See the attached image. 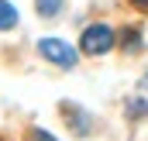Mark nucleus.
Returning <instances> with one entry per match:
<instances>
[{
	"label": "nucleus",
	"mask_w": 148,
	"mask_h": 141,
	"mask_svg": "<svg viewBox=\"0 0 148 141\" xmlns=\"http://www.w3.org/2000/svg\"><path fill=\"white\" fill-rule=\"evenodd\" d=\"M138 31H124V52H131V48H141V41H138Z\"/></svg>",
	"instance_id": "5"
},
{
	"label": "nucleus",
	"mask_w": 148,
	"mask_h": 141,
	"mask_svg": "<svg viewBox=\"0 0 148 141\" xmlns=\"http://www.w3.org/2000/svg\"><path fill=\"white\" fill-rule=\"evenodd\" d=\"M79 48H83L86 55H103V52L114 48V31L107 28V24H90V28L83 31Z\"/></svg>",
	"instance_id": "1"
},
{
	"label": "nucleus",
	"mask_w": 148,
	"mask_h": 141,
	"mask_svg": "<svg viewBox=\"0 0 148 141\" xmlns=\"http://www.w3.org/2000/svg\"><path fill=\"white\" fill-rule=\"evenodd\" d=\"M134 7H141V10H148V0H131Z\"/></svg>",
	"instance_id": "9"
},
{
	"label": "nucleus",
	"mask_w": 148,
	"mask_h": 141,
	"mask_svg": "<svg viewBox=\"0 0 148 141\" xmlns=\"http://www.w3.org/2000/svg\"><path fill=\"white\" fill-rule=\"evenodd\" d=\"M141 97H145V100H148V72H145V76H141Z\"/></svg>",
	"instance_id": "8"
},
{
	"label": "nucleus",
	"mask_w": 148,
	"mask_h": 141,
	"mask_svg": "<svg viewBox=\"0 0 148 141\" xmlns=\"http://www.w3.org/2000/svg\"><path fill=\"white\" fill-rule=\"evenodd\" d=\"M28 141H55V138H52V134H45V131H31Z\"/></svg>",
	"instance_id": "7"
},
{
	"label": "nucleus",
	"mask_w": 148,
	"mask_h": 141,
	"mask_svg": "<svg viewBox=\"0 0 148 141\" xmlns=\"http://www.w3.org/2000/svg\"><path fill=\"white\" fill-rule=\"evenodd\" d=\"M62 3H66V0H35V7H38L41 17H55V14L62 10Z\"/></svg>",
	"instance_id": "4"
},
{
	"label": "nucleus",
	"mask_w": 148,
	"mask_h": 141,
	"mask_svg": "<svg viewBox=\"0 0 148 141\" xmlns=\"http://www.w3.org/2000/svg\"><path fill=\"white\" fill-rule=\"evenodd\" d=\"M38 52H41L48 62L62 66V69H73L76 66V48H69V45L59 41V38H41V41H38Z\"/></svg>",
	"instance_id": "2"
},
{
	"label": "nucleus",
	"mask_w": 148,
	"mask_h": 141,
	"mask_svg": "<svg viewBox=\"0 0 148 141\" xmlns=\"http://www.w3.org/2000/svg\"><path fill=\"white\" fill-rule=\"evenodd\" d=\"M141 114H145V97H138V100L127 103V117H141Z\"/></svg>",
	"instance_id": "6"
},
{
	"label": "nucleus",
	"mask_w": 148,
	"mask_h": 141,
	"mask_svg": "<svg viewBox=\"0 0 148 141\" xmlns=\"http://www.w3.org/2000/svg\"><path fill=\"white\" fill-rule=\"evenodd\" d=\"M14 24H17V10H14V3L0 0V31H7V28H14Z\"/></svg>",
	"instance_id": "3"
}]
</instances>
